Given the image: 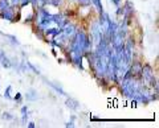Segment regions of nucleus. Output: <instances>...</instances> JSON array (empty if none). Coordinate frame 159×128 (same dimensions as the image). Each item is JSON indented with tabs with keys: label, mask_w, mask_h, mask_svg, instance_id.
Segmentation results:
<instances>
[{
	"label": "nucleus",
	"mask_w": 159,
	"mask_h": 128,
	"mask_svg": "<svg viewBox=\"0 0 159 128\" xmlns=\"http://www.w3.org/2000/svg\"><path fill=\"white\" fill-rule=\"evenodd\" d=\"M0 63L4 66V67H11V61H9V58L6 56V53L0 50Z\"/></svg>",
	"instance_id": "nucleus-1"
},
{
	"label": "nucleus",
	"mask_w": 159,
	"mask_h": 128,
	"mask_svg": "<svg viewBox=\"0 0 159 128\" xmlns=\"http://www.w3.org/2000/svg\"><path fill=\"white\" fill-rule=\"evenodd\" d=\"M2 17H4V19H7V20H13V13L9 11V9L7 8V9H3V13H2Z\"/></svg>",
	"instance_id": "nucleus-2"
},
{
	"label": "nucleus",
	"mask_w": 159,
	"mask_h": 128,
	"mask_svg": "<svg viewBox=\"0 0 159 128\" xmlns=\"http://www.w3.org/2000/svg\"><path fill=\"white\" fill-rule=\"evenodd\" d=\"M66 106L73 108V110H78V108H80V103L76 102V100H73V99H68L66 100Z\"/></svg>",
	"instance_id": "nucleus-3"
},
{
	"label": "nucleus",
	"mask_w": 159,
	"mask_h": 128,
	"mask_svg": "<svg viewBox=\"0 0 159 128\" xmlns=\"http://www.w3.org/2000/svg\"><path fill=\"white\" fill-rule=\"evenodd\" d=\"M49 83V85H51L53 88H54V90H56L57 92H60V94H61V95H65V92H64V90H62V88L61 87H58L57 85H54V83H52V82H48Z\"/></svg>",
	"instance_id": "nucleus-4"
},
{
	"label": "nucleus",
	"mask_w": 159,
	"mask_h": 128,
	"mask_svg": "<svg viewBox=\"0 0 159 128\" xmlns=\"http://www.w3.org/2000/svg\"><path fill=\"white\" fill-rule=\"evenodd\" d=\"M11 90H12V86H8L7 87V91H6V98H8V99H11Z\"/></svg>",
	"instance_id": "nucleus-5"
},
{
	"label": "nucleus",
	"mask_w": 159,
	"mask_h": 128,
	"mask_svg": "<svg viewBox=\"0 0 159 128\" xmlns=\"http://www.w3.org/2000/svg\"><path fill=\"white\" fill-rule=\"evenodd\" d=\"M64 32H65L66 34H69V33H72V32H73V25H68V27L65 28V31H64Z\"/></svg>",
	"instance_id": "nucleus-6"
},
{
	"label": "nucleus",
	"mask_w": 159,
	"mask_h": 128,
	"mask_svg": "<svg viewBox=\"0 0 159 128\" xmlns=\"http://www.w3.org/2000/svg\"><path fill=\"white\" fill-rule=\"evenodd\" d=\"M6 36H7L8 38H11V40H12L15 44H16V45H19V41H17V38L15 37V36H9V34H6Z\"/></svg>",
	"instance_id": "nucleus-7"
},
{
	"label": "nucleus",
	"mask_w": 159,
	"mask_h": 128,
	"mask_svg": "<svg viewBox=\"0 0 159 128\" xmlns=\"http://www.w3.org/2000/svg\"><path fill=\"white\" fill-rule=\"evenodd\" d=\"M3 119L11 120V119H12V115H9V112H4V115H3Z\"/></svg>",
	"instance_id": "nucleus-8"
},
{
	"label": "nucleus",
	"mask_w": 159,
	"mask_h": 128,
	"mask_svg": "<svg viewBox=\"0 0 159 128\" xmlns=\"http://www.w3.org/2000/svg\"><path fill=\"white\" fill-rule=\"evenodd\" d=\"M13 99H15V100H20V99H21V94H20V92H17V94L15 95Z\"/></svg>",
	"instance_id": "nucleus-9"
},
{
	"label": "nucleus",
	"mask_w": 159,
	"mask_h": 128,
	"mask_svg": "<svg viewBox=\"0 0 159 128\" xmlns=\"http://www.w3.org/2000/svg\"><path fill=\"white\" fill-rule=\"evenodd\" d=\"M27 111H28V107H27V106H24V107L21 108V114L24 115V114H25V112H27Z\"/></svg>",
	"instance_id": "nucleus-10"
},
{
	"label": "nucleus",
	"mask_w": 159,
	"mask_h": 128,
	"mask_svg": "<svg viewBox=\"0 0 159 128\" xmlns=\"http://www.w3.org/2000/svg\"><path fill=\"white\" fill-rule=\"evenodd\" d=\"M28 127H29V128H34V123H29Z\"/></svg>",
	"instance_id": "nucleus-11"
},
{
	"label": "nucleus",
	"mask_w": 159,
	"mask_h": 128,
	"mask_svg": "<svg viewBox=\"0 0 159 128\" xmlns=\"http://www.w3.org/2000/svg\"><path fill=\"white\" fill-rule=\"evenodd\" d=\"M19 2H20V0H12V3H13V4H16V3H19Z\"/></svg>",
	"instance_id": "nucleus-12"
}]
</instances>
